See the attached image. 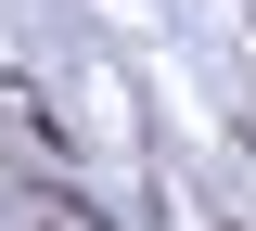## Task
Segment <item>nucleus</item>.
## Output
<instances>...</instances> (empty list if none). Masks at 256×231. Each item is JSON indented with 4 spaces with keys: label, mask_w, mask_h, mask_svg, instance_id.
Instances as JSON below:
<instances>
[{
    "label": "nucleus",
    "mask_w": 256,
    "mask_h": 231,
    "mask_svg": "<svg viewBox=\"0 0 256 231\" xmlns=\"http://www.w3.org/2000/svg\"><path fill=\"white\" fill-rule=\"evenodd\" d=\"M52 231H102V218H90V205H52Z\"/></svg>",
    "instance_id": "nucleus-1"
}]
</instances>
